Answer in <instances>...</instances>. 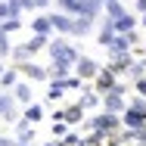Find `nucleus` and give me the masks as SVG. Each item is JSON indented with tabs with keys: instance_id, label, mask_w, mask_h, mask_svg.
I'll use <instances>...</instances> for the list:
<instances>
[{
	"instance_id": "nucleus-1",
	"label": "nucleus",
	"mask_w": 146,
	"mask_h": 146,
	"mask_svg": "<svg viewBox=\"0 0 146 146\" xmlns=\"http://www.w3.org/2000/svg\"><path fill=\"white\" fill-rule=\"evenodd\" d=\"M47 50H50V59L53 62H62V65H75V59H78V50L68 40H53Z\"/></svg>"
},
{
	"instance_id": "nucleus-2",
	"label": "nucleus",
	"mask_w": 146,
	"mask_h": 146,
	"mask_svg": "<svg viewBox=\"0 0 146 146\" xmlns=\"http://www.w3.org/2000/svg\"><path fill=\"white\" fill-rule=\"evenodd\" d=\"M87 127H90V131H100V134L109 137V134H115L118 127H121V118L112 115V112H100L96 118H90V121H87Z\"/></svg>"
},
{
	"instance_id": "nucleus-3",
	"label": "nucleus",
	"mask_w": 146,
	"mask_h": 146,
	"mask_svg": "<svg viewBox=\"0 0 146 146\" xmlns=\"http://www.w3.org/2000/svg\"><path fill=\"white\" fill-rule=\"evenodd\" d=\"M96 72H100L96 59H90V56H78L75 59V78L87 81V78H96Z\"/></svg>"
},
{
	"instance_id": "nucleus-4",
	"label": "nucleus",
	"mask_w": 146,
	"mask_h": 146,
	"mask_svg": "<svg viewBox=\"0 0 146 146\" xmlns=\"http://www.w3.org/2000/svg\"><path fill=\"white\" fill-rule=\"evenodd\" d=\"M0 118H6V121H19V109H16V100L9 96V90L0 93Z\"/></svg>"
},
{
	"instance_id": "nucleus-5",
	"label": "nucleus",
	"mask_w": 146,
	"mask_h": 146,
	"mask_svg": "<svg viewBox=\"0 0 146 146\" xmlns=\"http://www.w3.org/2000/svg\"><path fill=\"white\" fill-rule=\"evenodd\" d=\"M47 22H50V28L62 31V34H72V16H65V13H53V16H47Z\"/></svg>"
},
{
	"instance_id": "nucleus-6",
	"label": "nucleus",
	"mask_w": 146,
	"mask_h": 146,
	"mask_svg": "<svg viewBox=\"0 0 146 146\" xmlns=\"http://www.w3.org/2000/svg\"><path fill=\"white\" fill-rule=\"evenodd\" d=\"M112 84H115V72H112V68H100V72H96V90H93V93H106Z\"/></svg>"
},
{
	"instance_id": "nucleus-7",
	"label": "nucleus",
	"mask_w": 146,
	"mask_h": 146,
	"mask_svg": "<svg viewBox=\"0 0 146 146\" xmlns=\"http://www.w3.org/2000/svg\"><path fill=\"white\" fill-rule=\"evenodd\" d=\"M100 100L106 103V112H112V115H118V112L124 109V96H118L112 90H106V96H100Z\"/></svg>"
},
{
	"instance_id": "nucleus-8",
	"label": "nucleus",
	"mask_w": 146,
	"mask_h": 146,
	"mask_svg": "<svg viewBox=\"0 0 146 146\" xmlns=\"http://www.w3.org/2000/svg\"><path fill=\"white\" fill-rule=\"evenodd\" d=\"M121 124H124L127 131H137V127H143V124H146V115H140V112H131V109H124V118H121Z\"/></svg>"
},
{
	"instance_id": "nucleus-9",
	"label": "nucleus",
	"mask_w": 146,
	"mask_h": 146,
	"mask_svg": "<svg viewBox=\"0 0 146 146\" xmlns=\"http://www.w3.org/2000/svg\"><path fill=\"white\" fill-rule=\"evenodd\" d=\"M19 72H22V75H28L31 81H44V78H47V72H44L40 65H34V62H22V65H19Z\"/></svg>"
},
{
	"instance_id": "nucleus-10",
	"label": "nucleus",
	"mask_w": 146,
	"mask_h": 146,
	"mask_svg": "<svg viewBox=\"0 0 146 146\" xmlns=\"http://www.w3.org/2000/svg\"><path fill=\"white\" fill-rule=\"evenodd\" d=\"M90 28H93V19H87V16L72 19V34H90Z\"/></svg>"
},
{
	"instance_id": "nucleus-11",
	"label": "nucleus",
	"mask_w": 146,
	"mask_h": 146,
	"mask_svg": "<svg viewBox=\"0 0 146 146\" xmlns=\"http://www.w3.org/2000/svg\"><path fill=\"white\" fill-rule=\"evenodd\" d=\"M112 22H115V34H127V31H134V25H137V19L131 13H124L121 19H112Z\"/></svg>"
},
{
	"instance_id": "nucleus-12",
	"label": "nucleus",
	"mask_w": 146,
	"mask_h": 146,
	"mask_svg": "<svg viewBox=\"0 0 146 146\" xmlns=\"http://www.w3.org/2000/svg\"><path fill=\"white\" fill-rule=\"evenodd\" d=\"M103 6H106V19H121L127 9L121 6V0H103Z\"/></svg>"
},
{
	"instance_id": "nucleus-13",
	"label": "nucleus",
	"mask_w": 146,
	"mask_h": 146,
	"mask_svg": "<svg viewBox=\"0 0 146 146\" xmlns=\"http://www.w3.org/2000/svg\"><path fill=\"white\" fill-rule=\"evenodd\" d=\"M81 118H84V109H81L78 103H75V106H68V109H62V121H65V124H78Z\"/></svg>"
},
{
	"instance_id": "nucleus-14",
	"label": "nucleus",
	"mask_w": 146,
	"mask_h": 146,
	"mask_svg": "<svg viewBox=\"0 0 146 146\" xmlns=\"http://www.w3.org/2000/svg\"><path fill=\"white\" fill-rule=\"evenodd\" d=\"M112 37H115V22H112V19H106V22H103V28H100V44H103V47H109V44H112Z\"/></svg>"
},
{
	"instance_id": "nucleus-15",
	"label": "nucleus",
	"mask_w": 146,
	"mask_h": 146,
	"mask_svg": "<svg viewBox=\"0 0 146 146\" xmlns=\"http://www.w3.org/2000/svg\"><path fill=\"white\" fill-rule=\"evenodd\" d=\"M68 68H72V65L53 62V65H50V68H44V72H47V78H53V81H62V78H68Z\"/></svg>"
},
{
	"instance_id": "nucleus-16",
	"label": "nucleus",
	"mask_w": 146,
	"mask_h": 146,
	"mask_svg": "<svg viewBox=\"0 0 146 146\" xmlns=\"http://www.w3.org/2000/svg\"><path fill=\"white\" fill-rule=\"evenodd\" d=\"M13 100L28 106V103H31V87H28V84H16V87H13Z\"/></svg>"
},
{
	"instance_id": "nucleus-17",
	"label": "nucleus",
	"mask_w": 146,
	"mask_h": 146,
	"mask_svg": "<svg viewBox=\"0 0 146 146\" xmlns=\"http://www.w3.org/2000/svg\"><path fill=\"white\" fill-rule=\"evenodd\" d=\"M22 16V6H13V3H0V19H19Z\"/></svg>"
},
{
	"instance_id": "nucleus-18",
	"label": "nucleus",
	"mask_w": 146,
	"mask_h": 146,
	"mask_svg": "<svg viewBox=\"0 0 146 146\" xmlns=\"http://www.w3.org/2000/svg\"><path fill=\"white\" fill-rule=\"evenodd\" d=\"M25 121H28V124H34V121H40V118H44V106H34V103H28V109H25Z\"/></svg>"
},
{
	"instance_id": "nucleus-19",
	"label": "nucleus",
	"mask_w": 146,
	"mask_h": 146,
	"mask_svg": "<svg viewBox=\"0 0 146 146\" xmlns=\"http://www.w3.org/2000/svg\"><path fill=\"white\" fill-rule=\"evenodd\" d=\"M127 65H131V53H121V56H112V72H127Z\"/></svg>"
},
{
	"instance_id": "nucleus-20",
	"label": "nucleus",
	"mask_w": 146,
	"mask_h": 146,
	"mask_svg": "<svg viewBox=\"0 0 146 146\" xmlns=\"http://www.w3.org/2000/svg\"><path fill=\"white\" fill-rule=\"evenodd\" d=\"M31 31H34V34H44V37H47V34H50V22H47V16H37V19L31 22Z\"/></svg>"
},
{
	"instance_id": "nucleus-21",
	"label": "nucleus",
	"mask_w": 146,
	"mask_h": 146,
	"mask_svg": "<svg viewBox=\"0 0 146 146\" xmlns=\"http://www.w3.org/2000/svg\"><path fill=\"white\" fill-rule=\"evenodd\" d=\"M9 56L22 65V62H28V59H31V53H28V47H25V44H19V47H13V50H9Z\"/></svg>"
},
{
	"instance_id": "nucleus-22",
	"label": "nucleus",
	"mask_w": 146,
	"mask_h": 146,
	"mask_svg": "<svg viewBox=\"0 0 146 146\" xmlns=\"http://www.w3.org/2000/svg\"><path fill=\"white\" fill-rule=\"evenodd\" d=\"M56 6L65 16H78V0H56Z\"/></svg>"
},
{
	"instance_id": "nucleus-23",
	"label": "nucleus",
	"mask_w": 146,
	"mask_h": 146,
	"mask_svg": "<svg viewBox=\"0 0 146 146\" xmlns=\"http://www.w3.org/2000/svg\"><path fill=\"white\" fill-rule=\"evenodd\" d=\"M25 47H28V53L34 56L37 50H44V47H47V37H44V34H34V37H31V40L25 44Z\"/></svg>"
},
{
	"instance_id": "nucleus-24",
	"label": "nucleus",
	"mask_w": 146,
	"mask_h": 146,
	"mask_svg": "<svg viewBox=\"0 0 146 146\" xmlns=\"http://www.w3.org/2000/svg\"><path fill=\"white\" fill-rule=\"evenodd\" d=\"M127 75H131L134 81L146 78V62H131V65H127Z\"/></svg>"
},
{
	"instance_id": "nucleus-25",
	"label": "nucleus",
	"mask_w": 146,
	"mask_h": 146,
	"mask_svg": "<svg viewBox=\"0 0 146 146\" xmlns=\"http://www.w3.org/2000/svg\"><path fill=\"white\" fill-rule=\"evenodd\" d=\"M109 140L106 134H100V131H90V137H84V146H103Z\"/></svg>"
},
{
	"instance_id": "nucleus-26",
	"label": "nucleus",
	"mask_w": 146,
	"mask_h": 146,
	"mask_svg": "<svg viewBox=\"0 0 146 146\" xmlns=\"http://www.w3.org/2000/svg\"><path fill=\"white\" fill-rule=\"evenodd\" d=\"M124 131H127V127H124ZM127 140H134V143L146 146V124H143V127H137V131H127Z\"/></svg>"
},
{
	"instance_id": "nucleus-27",
	"label": "nucleus",
	"mask_w": 146,
	"mask_h": 146,
	"mask_svg": "<svg viewBox=\"0 0 146 146\" xmlns=\"http://www.w3.org/2000/svg\"><path fill=\"white\" fill-rule=\"evenodd\" d=\"M0 84H3V90H13L16 84H19V78H16V72H3V75H0Z\"/></svg>"
},
{
	"instance_id": "nucleus-28",
	"label": "nucleus",
	"mask_w": 146,
	"mask_h": 146,
	"mask_svg": "<svg viewBox=\"0 0 146 146\" xmlns=\"http://www.w3.org/2000/svg\"><path fill=\"white\" fill-rule=\"evenodd\" d=\"M78 106H81V109H93V106H100V93H93V90L84 93V100H81Z\"/></svg>"
},
{
	"instance_id": "nucleus-29",
	"label": "nucleus",
	"mask_w": 146,
	"mask_h": 146,
	"mask_svg": "<svg viewBox=\"0 0 146 146\" xmlns=\"http://www.w3.org/2000/svg\"><path fill=\"white\" fill-rule=\"evenodd\" d=\"M62 90H78L81 87V78H75V75H68V78H62V81H56Z\"/></svg>"
},
{
	"instance_id": "nucleus-30",
	"label": "nucleus",
	"mask_w": 146,
	"mask_h": 146,
	"mask_svg": "<svg viewBox=\"0 0 146 146\" xmlns=\"http://www.w3.org/2000/svg\"><path fill=\"white\" fill-rule=\"evenodd\" d=\"M127 109H131V112H140V115H146V96H134Z\"/></svg>"
},
{
	"instance_id": "nucleus-31",
	"label": "nucleus",
	"mask_w": 146,
	"mask_h": 146,
	"mask_svg": "<svg viewBox=\"0 0 146 146\" xmlns=\"http://www.w3.org/2000/svg\"><path fill=\"white\" fill-rule=\"evenodd\" d=\"M16 28H22L19 19H6V22H0V34H9V31H16Z\"/></svg>"
},
{
	"instance_id": "nucleus-32",
	"label": "nucleus",
	"mask_w": 146,
	"mask_h": 146,
	"mask_svg": "<svg viewBox=\"0 0 146 146\" xmlns=\"http://www.w3.org/2000/svg\"><path fill=\"white\" fill-rule=\"evenodd\" d=\"M62 146H84V137H78V134H65V137H62Z\"/></svg>"
},
{
	"instance_id": "nucleus-33",
	"label": "nucleus",
	"mask_w": 146,
	"mask_h": 146,
	"mask_svg": "<svg viewBox=\"0 0 146 146\" xmlns=\"http://www.w3.org/2000/svg\"><path fill=\"white\" fill-rule=\"evenodd\" d=\"M62 93H65V90L53 81V87H50V93H47V100H50V103H56V100H62Z\"/></svg>"
},
{
	"instance_id": "nucleus-34",
	"label": "nucleus",
	"mask_w": 146,
	"mask_h": 146,
	"mask_svg": "<svg viewBox=\"0 0 146 146\" xmlns=\"http://www.w3.org/2000/svg\"><path fill=\"white\" fill-rule=\"evenodd\" d=\"M65 134H68V131H65V121H53V137H56V140H62Z\"/></svg>"
},
{
	"instance_id": "nucleus-35",
	"label": "nucleus",
	"mask_w": 146,
	"mask_h": 146,
	"mask_svg": "<svg viewBox=\"0 0 146 146\" xmlns=\"http://www.w3.org/2000/svg\"><path fill=\"white\" fill-rule=\"evenodd\" d=\"M9 50H13V44L6 40V34L0 37V56H9Z\"/></svg>"
},
{
	"instance_id": "nucleus-36",
	"label": "nucleus",
	"mask_w": 146,
	"mask_h": 146,
	"mask_svg": "<svg viewBox=\"0 0 146 146\" xmlns=\"http://www.w3.org/2000/svg\"><path fill=\"white\" fill-rule=\"evenodd\" d=\"M134 87H137V93H140V96H146V78H140V81H134Z\"/></svg>"
},
{
	"instance_id": "nucleus-37",
	"label": "nucleus",
	"mask_w": 146,
	"mask_h": 146,
	"mask_svg": "<svg viewBox=\"0 0 146 146\" xmlns=\"http://www.w3.org/2000/svg\"><path fill=\"white\" fill-rule=\"evenodd\" d=\"M34 6H37V9H47V6H50V0H34Z\"/></svg>"
},
{
	"instance_id": "nucleus-38",
	"label": "nucleus",
	"mask_w": 146,
	"mask_h": 146,
	"mask_svg": "<svg viewBox=\"0 0 146 146\" xmlns=\"http://www.w3.org/2000/svg\"><path fill=\"white\" fill-rule=\"evenodd\" d=\"M22 9H34V0H22Z\"/></svg>"
},
{
	"instance_id": "nucleus-39",
	"label": "nucleus",
	"mask_w": 146,
	"mask_h": 146,
	"mask_svg": "<svg viewBox=\"0 0 146 146\" xmlns=\"http://www.w3.org/2000/svg\"><path fill=\"white\" fill-rule=\"evenodd\" d=\"M137 9H143V13H146V0H137Z\"/></svg>"
},
{
	"instance_id": "nucleus-40",
	"label": "nucleus",
	"mask_w": 146,
	"mask_h": 146,
	"mask_svg": "<svg viewBox=\"0 0 146 146\" xmlns=\"http://www.w3.org/2000/svg\"><path fill=\"white\" fill-rule=\"evenodd\" d=\"M0 146H13V140H6V137H0Z\"/></svg>"
},
{
	"instance_id": "nucleus-41",
	"label": "nucleus",
	"mask_w": 146,
	"mask_h": 146,
	"mask_svg": "<svg viewBox=\"0 0 146 146\" xmlns=\"http://www.w3.org/2000/svg\"><path fill=\"white\" fill-rule=\"evenodd\" d=\"M47 146H62V140H50V143H47Z\"/></svg>"
},
{
	"instance_id": "nucleus-42",
	"label": "nucleus",
	"mask_w": 146,
	"mask_h": 146,
	"mask_svg": "<svg viewBox=\"0 0 146 146\" xmlns=\"http://www.w3.org/2000/svg\"><path fill=\"white\" fill-rule=\"evenodd\" d=\"M13 146H34V143H19V140H13Z\"/></svg>"
},
{
	"instance_id": "nucleus-43",
	"label": "nucleus",
	"mask_w": 146,
	"mask_h": 146,
	"mask_svg": "<svg viewBox=\"0 0 146 146\" xmlns=\"http://www.w3.org/2000/svg\"><path fill=\"white\" fill-rule=\"evenodd\" d=\"M106 146H124V143H112V140H106Z\"/></svg>"
},
{
	"instance_id": "nucleus-44",
	"label": "nucleus",
	"mask_w": 146,
	"mask_h": 146,
	"mask_svg": "<svg viewBox=\"0 0 146 146\" xmlns=\"http://www.w3.org/2000/svg\"><path fill=\"white\" fill-rule=\"evenodd\" d=\"M0 75H3V65H0Z\"/></svg>"
},
{
	"instance_id": "nucleus-45",
	"label": "nucleus",
	"mask_w": 146,
	"mask_h": 146,
	"mask_svg": "<svg viewBox=\"0 0 146 146\" xmlns=\"http://www.w3.org/2000/svg\"><path fill=\"white\" fill-rule=\"evenodd\" d=\"M143 25H146V16H143Z\"/></svg>"
}]
</instances>
